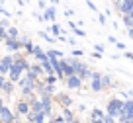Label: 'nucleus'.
I'll use <instances>...</instances> for the list:
<instances>
[{
    "label": "nucleus",
    "mask_w": 133,
    "mask_h": 123,
    "mask_svg": "<svg viewBox=\"0 0 133 123\" xmlns=\"http://www.w3.org/2000/svg\"><path fill=\"white\" fill-rule=\"evenodd\" d=\"M16 88L20 90V96H22V98H29L31 94H35V92H33V88H35V80H33V78H29L28 74L24 72V74L16 80Z\"/></svg>",
    "instance_id": "obj_1"
},
{
    "label": "nucleus",
    "mask_w": 133,
    "mask_h": 123,
    "mask_svg": "<svg viewBox=\"0 0 133 123\" xmlns=\"http://www.w3.org/2000/svg\"><path fill=\"white\" fill-rule=\"evenodd\" d=\"M121 107H123V100L117 98V96H114V98H110L108 104H106V115H110V117L117 119V115H119Z\"/></svg>",
    "instance_id": "obj_2"
},
{
    "label": "nucleus",
    "mask_w": 133,
    "mask_h": 123,
    "mask_svg": "<svg viewBox=\"0 0 133 123\" xmlns=\"http://www.w3.org/2000/svg\"><path fill=\"white\" fill-rule=\"evenodd\" d=\"M28 113H29V102L20 96L16 100V106H14V115H16V119H24Z\"/></svg>",
    "instance_id": "obj_3"
},
{
    "label": "nucleus",
    "mask_w": 133,
    "mask_h": 123,
    "mask_svg": "<svg viewBox=\"0 0 133 123\" xmlns=\"http://www.w3.org/2000/svg\"><path fill=\"white\" fill-rule=\"evenodd\" d=\"M63 82H65V86L69 88V90H82V86H84V80L78 76V74L65 76V78H63Z\"/></svg>",
    "instance_id": "obj_4"
},
{
    "label": "nucleus",
    "mask_w": 133,
    "mask_h": 123,
    "mask_svg": "<svg viewBox=\"0 0 133 123\" xmlns=\"http://www.w3.org/2000/svg\"><path fill=\"white\" fill-rule=\"evenodd\" d=\"M0 121H2V123H14V121H16L14 110H12V107H8L6 104L0 106Z\"/></svg>",
    "instance_id": "obj_5"
},
{
    "label": "nucleus",
    "mask_w": 133,
    "mask_h": 123,
    "mask_svg": "<svg viewBox=\"0 0 133 123\" xmlns=\"http://www.w3.org/2000/svg\"><path fill=\"white\" fill-rule=\"evenodd\" d=\"M25 74H28L29 78H33V80H39V78L43 76V69H41V65H39L37 61H33V63H29Z\"/></svg>",
    "instance_id": "obj_6"
},
{
    "label": "nucleus",
    "mask_w": 133,
    "mask_h": 123,
    "mask_svg": "<svg viewBox=\"0 0 133 123\" xmlns=\"http://www.w3.org/2000/svg\"><path fill=\"white\" fill-rule=\"evenodd\" d=\"M12 65H14V55H12V53L0 55V74H4V76H6Z\"/></svg>",
    "instance_id": "obj_7"
},
{
    "label": "nucleus",
    "mask_w": 133,
    "mask_h": 123,
    "mask_svg": "<svg viewBox=\"0 0 133 123\" xmlns=\"http://www.w3.org/2000/svg\"><path fill=\"white\" fill-rule=\"evenodd\" d=\"M53 98L57 100V104L61 107H72L75 106V100H72L69 94H53Z\"/></svg>",
    "instance_id": "obj_8"
},
{
    "label": "nucleus",
    "mask_w": 133,
    "mask_h": 123,
    "mask_svg": "<svg viewBox=\"0 0 133 123\" xmlns=\"http://www.w3.org/2000/svg\"><path fill=\"white\" fill-rule=\"evenodd\" d=\"M0 92H2V96H4V98H10V96L16 92V84H14L12 80H8V78H6V80L2 82V86H0Z\"/></svg>",
    "instance_id": "obj_9"
},
{
    "label": "nucleus",
    "mask_w": 133,
    "mask_h": 123,
    "mask_svg": "<svg viewBox=\"0 0 133 123\" xmlns=\"http://www.w3.org/2000/svg\"><path fill=\"white\" fill-rule=\"evenodd\" d=\"M4 41V49H6V53H16V51H22L20 49V43H18V39H14V37H6V39H2Z\"/></svg>",
    "instance_id": "obj_10"
},
{
    "label": "nucleus",
    "mask_w": 133,
    "mask_h": 123,
    "mask_svg": "<svg viewBox=\"0 0 133 123\" xmlns=\"http://www.w3.org/2000/svg\"><path fill=\"white\" fill-rule=\"evenodd\" d=\"M100 82H102V88H104V90H110V88H117V82L114 80L112 74H102V76H100Z\"/></svg>",
    "instance_id": "obj_11"
},
{
    "label": "nucleus",
    "mask_w": 133,
    "mask_h": 123,
    "mask_svg": "<svg viewBox=\"0 0 133 123\" xmlns=\"http://www.w3.org/2000/svg\"><path fill=\"white\" fill-rule=\"evenodd\" d=\"M29 57H31L33 61L41 63V61H45V59H47V55H45V51H43L39 45H33V49H31V55H29Z\"/></svg>",
    "instance_id": "obj_12"
},
{
    "label": "nucleus",
    "mask_w": 133,
    "mask_h": 123,
    "mask_svg": "<svg viewBox=\"0 0 133 123\" xmlns=\"http://www.w3.org/2000/svg\"><path fill=\"white\" fill-rule=\"evenodd\" d=\"M55 18H57V8L53 4H47V8L43 10V22H55Z\"/></svg>",
    "instance_id": "obj_13"
},
{
    "label": "nucleus",
    "mask_w": 133,
    "mask_h": 123,
    "mask_svg": "<svg viewBox=\"0 0 133 123\" xmlns=\"http://www.w3.org/2000/svg\"><path fill=\"white\" fill-rule=\"evenodd\" d=\"M104 115H106V111H102L100 107H94V110L90 111V121H92V123H102Z\"/></svg>",
    "instance_id": "obj_14"
},
{
    "label": "nucleus",
    "mask_w": 133,
    "mask_h": 123,
    "mask_svg": "<svg viewBox=\"0 0 133 123\" xmlns=\"http://www.w3.org/2000/svg\"><path fill=\"white\" fill-rule=\"evenodd\" d=\"M90 80V90L96 92V94H100V92H104V88H102V82H100V78H88Z\"/></svg>",
    "instance_id": "obj_15"
},
{
    "label": "nucleus",
    "mask_w": 133,
    "mask_h": 123,
    "mask_svg": "<svg viewBox=\"0 0 133 123\" xmlns=\"http://www.w3.org/2000/svg\"><path fill=\"white\" fill-rule=\"evenodd\" d=\"M45 55H47V61H53V59H63V57H65V53H63V51H59V49H49V51H45Z\"/></svg>",
    "instance_id": "obj_16"
},
{
    "label": "nucleus",
    "mask_w": 133,
    "mask_h": 123,
    "mask_svg": "<svg viewBox=\"0 0 133 123\" xmlns=\"http://www.w3.org/2000/svg\"><path fill=\"white\" fill-rule=\"evenodd\" d=\"M41 80L45 82L47 86H55V84L59 82V78H57V74H53V72H51V74H43V76H41Z\"/></svg>",
    "instance_id": "obj_17"
},
{
    "label": "nucleus",
    "mask_w": 133,
    "mask_h": 123,
    "mask_svg": "<svg viewBox=\"0 0 133 123\" xmlns=\"http://www.w3.org/2000/svg\"><path fill=\"white\" fill-rule=\"evenodd\" d=\"M117 14H133L131 0H121V6H119V12Z\"/></svg>",
    "instance_id": "obj_18"
},
{
    "label": "nucleus",
    "mask_w": 133,
    "mask_h": 123,
    "mask_svg": "<svg viewBox=\"0 0 133 123\" xmlns=\"http://www.w3.org/2000/svg\"><path fill=\"white\" fill-rule=\"evenodd\" d=\"M49 33L55 37V41H57V37L63 33V29H61V25H57L55 22H51V25H49Z\"/></svg>",
    "instance_id": "obj_19"
},
{
    "label": "nucleus",
    "mask_w": 133,
    "mask_h": 123,
    "mask_svg": "<svg viewBox=\"0 0 133 123\" xmlns=\"http://www.w3.org/2000/svg\"><path fill=\"white\" fill-rule=\"evenodd\" d=\"M69 28H71V31L75 33L76 37H84V35H86V33H84L80 28H76V24H75V22H69Z\"/></svg>",
    "instance_id": "obj_20"
},
{
    "label": "nucleus",
    "mask_w": 133,
    "mask_h": 123,
    "mask_svg": "<svg viewBox=\"0 0 133 123\" xmlns=\"http://www.w3.org/2000/svg\"><path fill=\"white\" fill-rule=\"evenodd\" d=\"M18 35H20L18 28H14V25H8V28H6V37H14V39H16ZM6 37H4V39H6Z\"/></svg>",
    "instance_id": "obj_21"
},
{
    "label": "nucleus",
    "mask_w": 133,
    "mask_h": 123,
    "mask_svg": "<svg viewBox=\"0 0 133 123\" xmlns=\"http://www.w3.org/2000/svg\"><path fill=\"white\" fill-rule=\"evenodd\" d=\"M8 20H0V41L6 37V28H8Z\"/></svg>",
    "instance_id": "obj_22"
},
{
    "label": "nucleus",
    "mask_w": 133,
    "mask_h": 123,
    "mask_svg": "<svg viewBox=\"0 0 133 123\" xmlns=\"http://www.w3.org/2000/svg\"><path fill=\"white\" fill-rule=\"evenodd\" d=\"M123 16V25L125 28H133V14H121Z\"/></svg>",
    "instance_id": "obj_23"
},
{
    "label": "nucleus",
    "mask_w": 133,
    "mask_h": 123,
    "mask_svg": "<svg viewBox=\"0 0 133 123\" xmlns=\"http://www.w3.org/2000/svg\"><path fill=\"white\" fill-rule=\"evenodd\" d=\"M39 37H41V39H45V41H49V43H53V41H55V37L51 35L49 31H39Z\"/></svg>",
    "instance_id": "obj_24"
},
{
    "label": "nucleus",
    "mask_w": 133,
    "mask_h": 123,
    "mask_svg": "<svg viewBox=\"0 0 133 123\" xmlns=\"http://www.w3.org/2000/svg\"><path fill=\"white\" fill-rule=\"evenodd\" d=\"M0 14H2V16H6V18H12V12H10L6 6H2V4H0Z\"/></svg>",
    "instance_id": "obj_25"
},
{
    "label": "nucleus",
    "mask_w": 133,
    "mask_h": 123,
    "mask_svg": "<svg viewBox=\"0 0 133 123\" xmlns=\"http://www.w3.org/2000/svg\"><path fill=\"white\" fill-rule=\"evenodd\" d=\"M71 55H72V57H76V59H82V57H84V51H80V49H72V51H71Z\"/></svg>",
    "instance_id": "obj_26"
},
{
    "label": "nucleus",
    "mask_w": 133,
    "mask_h": 123,
    "mask_svg": "<svg viewBox=\"0 0 133 123\" xmlns=\"http://www.w3.org/2000/svg\"><path fill=\"white\" fill-rule=\"evenodd\" d=\"M98 22H100L102 25H106V24H108V18H106V14H98Z\"/></svg>",
    "instance_id": "obj_27"
},
{
    "label": "nucleus",
    "mask_w": 133,
    "mask_h": 123,
    "mask_svg": "<svg viewBox=\"0 0 133 123\" xmlns=\"http://www.w3.org/2000/svg\"><path fill=\"white\" fill-rule=\"evenodd\" d=\"M86 4H88V8L90 10H94V12H98V8H96V4L92 2V0H86Z\"/></svg>",
    "instance_id": "obj_28"
},
{
    "label": "nucleus",
    "mask_w": 133,
    "mask_h": 123,
    "mask_svg": "<svg viewBox=\"0 0 133 123\" xmlns=\"http://www.w3.org/2000/svg\"><path fill=\"white\" fill-rule=\"evenodd\" d=\"M33 18H35V20H39V22H43V14H41V12H37V10L33 12Z\"/></svg>",
    "instance_id": "obj_29"
},
{
    "label": "nucleus",
    "mask_w": 133,
    "mask_h": 123,
    "mask_svg": "<svg viewBox=\"0 0 133 123\" xmlns=\"http://www.w3.org/2000/svg\"><path fill=\"white\" fill-rule=\"evenodd\" d=\"M37 8H39V10H45V8H47V2H45V0H39Z\"/></svg>",
    "instance_id": "obj_30"
},
{
    "label": "nucleus",
    "mask_w": 133,
    "mask_h": 123,
    "mask_svg": "<svg viewBox=\"0 0 133 123\" xmlns=\"http://www.w3.org/2000/svg\"><path fill=\"white\" fill-rule=\"evenodd\" d=\"M94 51H98V53H104V45H102V43H98V45L94 47Z\"/></svg>",
    "instance_id": "obj_31"
},
{
    "label": "nucleus",
    "mask_w": 133,
    "mask_h": 123,
    "mask_svg": "<svg viewBox=\"0 0 133 123\" xmlns=\"http://www.w3.org/2000/svg\"><path fill=\"white\" fill-rule=\"evenodd\" d=\"M114 45H116V47H117V49H119V51H123V49H125V45H123V43H121V41H116Z\"/></svg>",
    "instance_id": "obj_32"
},
{
    "label": "nucleus",
    "mask_w": 133,
    "mask_h": 123,
    "mask_svg": "<svg viewBox=\"0 0 133 123\" xmlns=\"http://www.w3.org/2000/svg\"><path fill=\"white\" fill-rule=\"evenodd\" d=\"M90 55H92V59H96V61L102 59V53H98V51H94V53H90Z\"/></svg>",
    "instance_id": "obj_33"
},
{
    "label": "nucleus",
    "mask_w": 133,
    "mask_h": 123,
    "mask_svg": "<svg viewBox=\"0 0 133 123\" xmlns=\"http://www.w3.org/2000/svg\"><path fill=\"white\" fill-rule=\"evenodd\" d=\"M72 14H75V10H72V8L71 10H65V16L66 18H72Z\"/></svg>",
    "instance_id": "obj_34"
},
{
    "label": "nucleus",
    "mask_w": 133,
    "mask_h": 123,
    "mask_svg": "<svg viewBox=\"0 0 133 123\" xmlns=\"http://www.w3.org/2000/svg\"><path fill=\"white\" fill-rule=\"evenodd\" d=\"M76 111H78V113H82V111H86V106H84V104H80V106L76 107Z\"/></svg>",
    "instance_id": "obj_35"
},
{
    "label": "nucleus",
    "mask_w": 133,
    "mask_h": 123,
    "mask_svg": "<svg viewBox=\"0 0 133 123\" xmlns=\"http://www.w3.org/2000/svg\"><path fill=\"white\" fill-rule=\"evenodd\" d=\"M123 57H125V59H129V61H131V59H133V53H131V51H125V53H123Z\"/></svg>",
    "instance_id": "obj_36"
},
{
    "label": "nucleus",
    "mask_w": 133,
    "mask_h": 123,
    "mask_svg": "<svg viewBox=\"0 0 133 123\" xmlns=\"http://www.w3.org/2000/svg\"><path fill=\"white\" fill-rule=\"evenodd\" d=\"M69 123H82V121H80V117H76V115H75V117H72Z\"/></svg>",
    "instance_id": "obj_37"
},
{
    "label": "nucleus",
    "mask_w": 133,
    "mask_h": 123,
    "mask_svg": "<svg viewBox=\"0 0 133 123\" xmlns=\"http://www.w3.org/2000/svg\"><path fill=\"white\" fill-rule=\"evenodd\" d=\"M6 80V76H4V74H0V86H2V82H4Z\"/></svg>",
    "instance_id": "obj_38"
},
{
    "label": "nucleus",
    "mask_w": 133,
    "mask_h": 123,
    "mask_svg": "<svg viewBox=\"0 0 133 123\" xmlns=\"http://www.w3.org/2000/svg\"><path fill=\"white\" fill-rule=\"evenodd\" d=\"M51 4H53V6H57V4H59V0H51Z\"/></svg>",
    "instance_id": "obj_39"
},
{
    "label": "nucleus",
    "mask_w": 133,
    "mask_h": 123,
    "mask_svg": "<svg viewBox=\"0 0 133 123\" xmlns=\"http://www.w3.org/2000/svg\"><path fill=\"white\" fill-rule=\"evenodd\" d=\"M0 123H2V121H0Z\"/></svg>",
    "instance_id": "obj_40"
}]
</instances>
